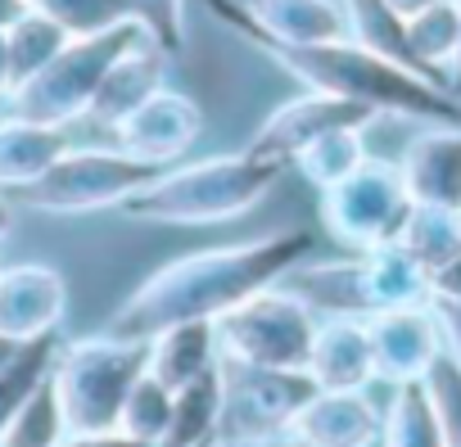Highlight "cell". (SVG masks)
Masks as SVG:
<instances>
[{"instance_id":"6","label":"cell","mask_w":461,"mask_h":447,"mask_svg":"<svg viewBox=\"0 0 461 447\" xmlns=\"http://www.w3.org/2000/svg\"><path fill=\"white\" fill-rule=\"evenodd\" d=\"M149 37L136 19L118 23V28H104L95 37H73L37 77H28L5 104L10 113L19 118H32V122H50V127H68L77 118L91 113L95 95H100V82L109 77V68L140 50Z\"/></svg>"},{"instance_id":"17","label":"cell","mask_w":461,"mask_h":447,"mask_svg":"<svg viewBox=\"0 0 461 447\" xmlns=\"http://www.w3.org/2000/svg\"><path fill=\"white\" fill-rule=\"evenodd\" d=\"M308 375L317 380V389H371L375 384L371 326L357 317H321Z\"/></svg>"},{"instance_id":"29","label":"cell","mask_w":461,"mask_h":447,"mask_svg":"<svg viewBox=\"0 0 461 447\" xmlns=\"http://www.w3.org/2000/svg\"><path fill=\"white\" fill-rule=\"evenodd\" d=\"M366 158H371V154H366V127H339V131L312 140V145L294 158V167L303 172L308 185L330 190V185H339L344 176H353Z\"/></svg>"},{"instance_id":"36","label":"cell","mask_w":461,"mask_h":447,"mask_svg":"<svg viewBox=\"0 0 461 447\" xmlns=\"http://www.w3.org/2000/svg\"><path fill=\"white\" fill-rule=\"evenodd\" d=\"M59 447H154V443H140L127 429H95V434H68Z\"/></svg>"},{"instance_id":"40","label":"cell","mask_w":461,"mask_h":447,"mask_svg":"<svg viewBox=\"0 0 461 447\" xmlns=\"http://www.w3.org/2000/svg\"><path fill=\"white\" fill-rule=\"evenodd\" d=\"M10 231H14V203H10L5 194H0V249H5Z\"/></svg>"},{"instance_id":"8","label":"cell","mask_w":461,"mask_h":447,"mask_svg":"<svg viewBox=\"0 0 461 447\" xmlns=\"http://www.w3.org/2000/svg\"><path fill=\"white\" fill-rule=\"evenodd\" d=\"M317 398L308 371H276L221 357V429L217 438L236 447H263L276 434H290L299 411Z\"/></svg>"},{"instance_id":"20","label":"cell","mask_w":461,"mask_h":447,"mask_svg":"<svg viewBox=\"0 0 461 447\" xmlns=\"http://www.w3.org/2000/svg\"><path fill=\"white\" fill-rule=\"evenodd\" d=\"M217 362H221L217 321H176L149 339V375H158L172 393L208 375Z\"/></svg>"},{"instance_id":"33","label":"cell","mask_w":461,"mask_h":447,"mask_svg":"<svg viewBox=\"0 0 461 447\" xmlns=\"http://www.w3.org/2000/svg\"><path fill=\"white\" fill-rule=\"evenodd\" d=\"M131 14L145 28V37L172 55V64L185 55L190 46V28H185V0H131Z\"/></svg>"},{"instance_id":"34","label":"cell","mask_w":461,"mask_h":447,"mask_svg":"<svg viewBox=\"0 0 461 447\" xmlns=\"http://www.w3.org/2000/svg\"><path fill=\"white\" fill-rule=\"evenodd\" d=\"M425 393L434 402V416H438V429L447 438V447H461V362L452 353H443L429 375H425Z\"/></svg>"},{"instance_id":"41","label":"cell","mask_w":461,"mask_h":447,"mask_svg":"<svg viewBox=\"0 0 461 447\" xmlns=\"http://www.w3.org/2000/svg\"><path fill=\"white\" fill-rule=\"evenodd\" d=\"M389 5L402 14V19H411V14H420V10H429V5H438V0H389Z\"/></svg>"},{"instance_id":"11","label":"cell","mask_w":461,"mask_h":447,"mask_svg":"<svg viewBox=\"0 0 461 447\" xmlns=\"http://www.w3.org/2000/svg\"><path fill=\"white\" fill-rule=\"evenodd\" d=\"M380 113L366 109V104H353V100H339V95H326V91H308L290 104H281L276 113L263 118V127L254 131V140L245 145L249 154L267 158V163H294L312 140L339 131V127H371Z\"/></svg>"},{"instance_id":"5","label":"cell","mask_w":461,"mask_h":447,"mask_svg":"<svg viewBox=\"0 0 461 447\" xmlns=\"http://www.w3.org/2000/svg\"><path fill=\"white\" fill-rule=\"evenodd\" d=\"M145 371H149V339H118L100 330L64 344L50 380L64 402L68 434L118 429L122 402Z\"/></svg>"},{"instance_id":"2","label":"cell","mask_w":461,"mask_h":447,"mask_svg":"<svg viewBox=\"0 0 461 447\" xmlns=\"http://www.w3.org/2000/svg\"><path fill=\"white\" fill-rule=\"evenodd\" d=\"M203 5L221 28H230L240 41L263 50L281 73L299 77L308 91H326V95H339V100H353V104H366L375 113L420 122V127H461V100L447 86L357 46L353 37L317 41V46H290V41L267 37L254 23L245 0H203Z\"/></svg>"},{"instance_id":"15","label":"cell","mask_w":461,"mask_h":447,"mask_svg":"<svg viewBox=\"0 0 461 447\" xmlns=\"http://www.w3.org/2000/svg\"><path fill=\"white\" fill-rule=\"evenodd\" d=\"M384 407L371 402L366 389H317V398L299 411L294 434L317 447H380Z\"/></svg>"},{"instance_id":"19","label":"cell","mask_w":461,"mask_h":447,"mask_svg":"<svg viewBox=\"0 0 461 447\" xmlns=\"http://www.w3.org/2000/svg\"><path fill=\"white\" fill-rule=\"evenodd\" d=\"M167 68H172V55H163L154 41H145L140 50L122 55L109 68V77L100 82V95H95V104H91L86 118L100 122V127H118L136 104H145L154 91L167 86Z\"/></svg>"},{"instance_id":"1","label":"cell","mask_w":461,"mask_h":447,"mask_svg":"<svg viewBox=\"0 0 461 447\" xmlns=\"http://www.w3.org/2000/svg\"><path fill=\"white\" fill-rule=\"evenodd\" d=\"M312 249H317V236L308 227H285L245 245L194 249L185 258H172L122 299L104 335L154 339L158 330L176 321H217L226 312H236L240 303H249L254 294L281 285L299 263L312 258Z\"/></svg>"},{"instance_id":"4","label":"cell","mask_w":461,"mask_h":447,"mask_svg":"<svg viewBox=\"0 0 461 447\" xmlns=\"http://www.w3.org/2000/svg\"><path fill=\"white\" fill-rule=\"evenodd\" d=\"M290 294H299L317 317H357L371 321L375 312L393 308H416L429 303V281L425 267L393 240L353 258H330V263H299L285 281Z\"/></svg>"},{"instance_id":"45","label":"cell","mask_w":461,"mask_h":447,"mask_svg":"<svg viewBox=\"0 0 461 447\" xmlns=\"http://www.w3.org/2000/svg\"><path fill=\"white\" fill-rule=\"evenodd\" d=\"M208 447H236V443H226V438H212V443H208Z\"/></svg>"},{"instance_id":"46","label":"cell","mask_w":461,"mask_h":447,"mask_svg":"<svg viewBox=\"0 0 461 447\" xmlns=\"http://www.w3.org/2000/svg\"><path fill=\"white\" fill-rule=\"evenodd\" d=\"M0 267H5V258H0Z\"/></svg>"},{"instance_id":"9","label":"cell","mask_w":461,"mask_h":447,"mask_svg":"<svg viewBox=\"0 0 461 447\" xmlns=\"http://www.w3.org/2000/svg\"><path fill=\"white\" fill-rule=\"evenodd\" d=\"M317 312L290 294L285 285H272L240 303L236 312L217 317V344L221 357L249 362V366H276V371H308L312 339H317Z\"/></svg>"},{"instance_id":"13","label":"cell","mask_w":461,"mask_h":447,"mask_svg":"<svg viewBox=\"0 0 461 447\" xmlns=\"http://www.w3.org/2000/svg\"><path fill=\"white\" fill-rule=\"evenodd\" d=\"M113 131H118V149L167 167V163L185 158L194 149V140L203 136V109L190 95L163 86L145 104H136Z\"/></svg>"},{"instance_id":"24","label":"cell","mask_w":461,"mask_h":447,"mask_svg":"<svg viewBox=\"0 0 461 447\" xmlns=\"http://www.w3.org/2000/svg\"><path fill=\"white\" fill-rule=\"evenodd\" d=\"M59 348H64L59 335H41V339L19 344V353L0 366V434H5V425L28 407V398L55 375Z\"/></svg>"},{"instance_id":"44","label":"cell","mask_w":461,"mask_h":447,"mask_svg":"<svg viewBox=\"0 0 461 447\" xmlns=\"http://www.w3.org/2000/svg\"><path fill=\"white\" fill-rule=\"evenodd\" d=\"M456 10H461V0H456ZM452 95L461 100V50H456V64H452Z\"/></svg>"},{"instance_id":"27","label":"cell","mask_w":461,"mask_h":447,"mask_svg":"<svg viewBox=\"0 0 461 447\" xmlns=\"http://www.w3.org/2000/svg\"><path fill=\"white\" fill-rule=\"evenodd\" d=\"M5 41H10V68H14V91L28 82V77H37L73 37L64 32V23L59 19H50L46 10H28L23 19H14L10 28H5Z\"/></svg>"},{"instance_id":"30","label":"cell","mask_w":461,"mask_h":447,"mask_svg":"<svg viewBox=\"0 0 461 447\" xmlns=\"http://www.w3.org/2000/svg\"><path fill=\"white\" fill-rule=\"evenodd\" d=\"M68 438V420H64V402L55 393V380H46L28 407L5 425V434H0V447H59Z\"/></svg>"},{"instance_id":"23","label":"cell","mask_w":461,"mask_h":447,"mask_svg":"<svg viewBox=\"0 0 461 447\" xmlns=\"http://www.w3.org/2000/svg\"><path fill=\"white\" fill-rule=\"evenodd\" d=\"M221 429V362L172 393V420L158 447H208Z\"/></svg>"},{"instance_id":"43","label":"cell","mask_w":461,"mask_h":447,"mask_svg":"<svg viewBox=\"0 0 461 447\" xmlns=\"http://www.w3.org/2000/svg\"><path fill=\"white\" fill-rule=\"evenodd\" d=\"M14 353H19V344H14L10 335H0V366H5V362H10Z\"/></svg>"},{"instance_id":"12","label":"cell","mask_w":461,"mask_h":447,"mask_svg":"<svg viewBox=\"0 0 461 447\" xmlns=\"http://www.w3.org/2000/svg\"><path fill=\"white\" fill-rule=\"evenodd\" d=\"M366 326H371V348H375V380L389 384V389L425 380L429 366L447 353L438 317H434V303L375 312Z\"/></svg>"},{"instance_id":"32","label":"cell","mask_w":461,"mask_h":447,"mask_svg":"<svg viewBox=\"0 0 461 447\" xmlns=\"http://www.w3.org/2000/svg\"><path fill=\"white\" fill-rule=\"evenodd\" d=\"M37 10H46L50 19L64 23L68 37H95L104 28H118L131 14V0H32Z\"/></svg>"},{"instance_id":"35","label":"cell","mask_w":461,"mask_h":447,"mask_svg":"<svg viewBox=\"0 0 461 447\" xmlns=\"http://www.w3.org/2000/svg\"><path fill=\"white\" fill-rule=\"evenodd\" d=\"M425 281H429V303H461V249L447 263H438Z\"/></svg>"},{"instance_id":"28","label":"cell","mask_w":461,"mask_h":447,"mask_svg":"<svg viewBox=\"0 0 461 447\" xmlns=\"http://www.w3.org/2000/svg\"><path fill=\"white\" fill-rule=\"evenodd\" d=\"M398 245L425 267V276L447 263L456 249H461V212L456 208H443V203H416L407 227L398 236Z\"/></svg>"},{"instance_id":"25","label":"cell","mask_w":461,"mask_h":447,"mask_svg":"<svg viewBox=\"0 0 461 447\" xmlns=\"http://www.w3.org/2000/svg\"><path fill=\"white\" fill-rule=\"evenodd\" d=\"M380 447H447V438L438 429V416H434V402L425 393V380L389 389Z\"/></svg>"},{"instance_id":"42","label":"cell","mask_w":461,"mask_h":447,"mask_svg":"<svg viewBox=\"0 0 461 447\" xmlns=\"http://www.w3.org/2000/svg\"><path fill=\"white\" fill-rule=\"evenodd\" d=\"M263 447H317V443H312V438H303V434H294V429H290V434H276V438H272V443H263Z\"/></svg>"},{"instance_id":"16","label":"cell","mask_w":461,"mask_h":447,"mask_svg":"<svg viewBox=\"0 0 461 447\" xmlns=\"http://www.w3.org/2000/svg\"><path fill=\"white\" fill-rule=\"evenodd\" d=\"M398 172L416 203H443L461 212V127H425L402 145Z\"/></svg>"},{"instance_id":"22","label":"cell","mask_w":461,"mask_h":447,"mask_svg":"<svg viewBox=\"0 0 461 447\" xmlns=\"http://www.w3.org/2000/svg\"><path fill=\"white\" fill-rule=\"evenodd\" d=\"M407 46L416 59V73L452 91V64L461 50V10L456 0H438V5L420 10L407 19Z\"/></svg>"},{"instance_id":"21","label":"cell","mask_w":461,"mask_h":447,"mask_svg":"<svg viewBox=\"0 0 461 447\" xmlns=\"http://www.w3.org/2000/svg\"><path fill=\"white\" fill-rule=\"evenodd\" d=\"M254 23L290 46H317L348 37V19L339 0H245Z\"/></svg>"},{"instance_id":"14","label":"cell","mask_w":461,"mask_h":447,"mask_svg":"<svg viewBox=\"0 0 461 447\" xmlns=\"http://www.w3.org/2000/svg\"><path fill=\"white\" fill-rule=\"evenodd\" d=\"M68 312V281L50 263H5L0 267V335L14 344L59 335Z\"/></svg>"},{"instance_id":"37","label":"cell","mask_w":461,"mask_h":447,"mask_svg":"<svg viewBox=\"0 0 461 447\" xmlns=\"http://www.w3.org/2000/svg\"><path fill=\"white\" fill-rule=\"evenodd\" d=\"M438 330H443V348L461 362V303H434Z\"/></svg>"},{"instance_id":"3","label":"cell","mask_w":461,"mask_h":447,"mask_svg":"<svg viewBox=\"0 0 461 447\" xmlns=\"http://www.w3.org/2000/svg\"><path fill=\"white\" fill-rule=\"evenodd\" d=\"M281 181V163H267L249 149L212 154L199 163L163 167L140 194H131L118 212L140 227H217L254 212Z\"/></svg>"},{"instance_id":"38","label":"cell","mask_w":461,"mask_h":447,"mask_svg":"<svg viewBox=\"0 0 461 447\" xmlns=\"http://www.w3.org/2000/svg\"><path fill=\"white\" fill-rule=\"evenodd\" d=\"M14 95V68H10V41L0 32V104Z\"/></svg>"},{"instance_id":"26","label":"cell","mask_w":461,"mask_h":447,"mask_svg":"<svg viewBox=\"0 0 461 447\" xmlns=\"http://www.w3.org/2000/svg\"><path fill=\"white\" fill-rule=\"evenodd\" d=\"M344 5V19H348V37L402 68L416 73V59H411V46H407V19L389 5V0H339Z\"/></svg>"},{"instance_id":"18","label":"cell","mask_w":461,"mask_h":447,"mask_svg":"<svg viewBox=\"0 0 461 447\" xmlns=\"http://www.w3.org/2000/svg\"><path fill=\"white\" fill-rule=\"evenodd\" d=\"M73 149L68 127L32 122L19 113H0V190H28Z\"/></svg>"},{"instance_id":"10","label":"cell","mask_w":461,"mask_h":447,"mask_svg":"<svg viewBox=\"0 0 461 447\" xmlns=\"http://www.w3.org/2000/svg\"><path fill=\"white\" fill-rule=\"evenodd\" d=\"M411 208H416V199H411L398 163L366 158L353 176L321 190V227L348 254H366V249L393 245L402 236Z\"/></svg>"},{"instance_id":"31","label":"cell","mask_w":461,"mask_h":447,"mask_svg":"<svg viewBox=\"0 0 461 447\" xmlns=\"http://www.w3.org/2000/svg\"><path fill=\"white\" fill-rule=\"evenodd\" d=\"M167 420H172V389H167L158 375L145 371V375L131 384L127 402H122V420H118V429H127L131 438L158 447V438L167 434Z\"/></svg>"},{"instance_id":"39","label":"cell","mask_w":461,"mask_h":447,"mask_svg":"<svg viewBox=\"0 0 461 447\" xmlns=\"http://www.w3.org/2000/svg\"><path fill=\"white\" fill-rule=\"evenodd\" d=\"M32 10V0H0V32H5L14 19H23Z\"/></svg>"},{"instance_id":"7","label":"cell","mask_w":461,"mask_h":447,"mask_svg":"<svg viewBox=\"0 0 461 447\" xmlns=\"http://www.w3.org/2000/svg\"><path fill=\"white\" fill-rule=\"evenodd\" d=\"M163 167L145 163L127 149H100V145H73L41 181L19 190V199L37 212L77 217V212H104L122 208L131 194H140Z\"/></svg>"}]
</instances>
